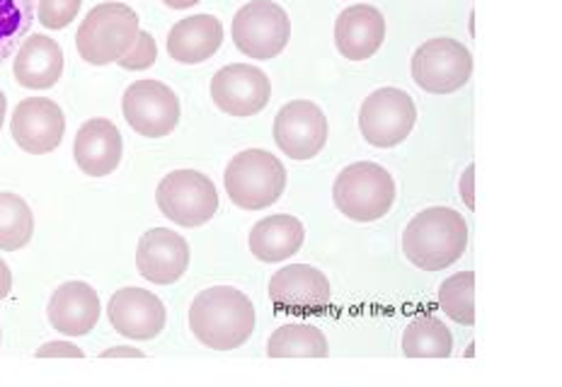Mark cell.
Here are the masks:
<instances>
[{
    "label": "cell",
    "mask_w": 562,
    "mask_h": 387,
    "mask_svg": "<svg viewBox=\"0 0 562 387\" xmlns=\"http://www.w3.org/2000/svg\"><path fill=\"white\" fill-rule=\"evenodd\" d=\"M255 305L243 291L214 286L199 293L190 305V330L206 349L233 351L255 332Z\"/></svg>",
    "instance_id": "obj_1"
},
{
    "label": "cell",
    "mask_w": 562,
    "mask_h": 387,
    "mask_svg": "<svg viewBox=\"0 0 562 387\" xmlns=\"http://www.w3.org/2000/svg\"><path fill=\"white\" fill-rule=\"evenodd\" d=\"M468 248V223L459 210L431 206L407 223L403 252L422 272H441L456 264Z\"/></svg>",
    "instance_id": "obj_2"
},
{
    "label": "cell",
    "mask_w": 562,
    "mask_h": 387,
    "mask_svg": "<svg viewBox=\"0 0 562 387\" xmlns=\"http://www.w3.org/2000/svg\"><path fill=\"white\" fill-rule=\"evenodd\" d=\"M138 15L124 3H100L80 22L76 49L90 66L116 64L138 39Z\"/></svg>",
    "instance_id": "obj_3"
},
{
    "label": "cell",
    "mask_w": 562,
    "mask_h": 387,
    "mask_svg": "<svg viewBox=\"0 0 562 387\" xmlns=\"http://www.w3.org/2000/svg\"><path fill=\"white\" fill-rule=\"evenodd\" d=\"M226 194L243 210H262L277 204L286 190V168L262 148H248L233 156L224 174Z\"/></svg>",
    "instance_id": "obj_4"
},
{
    "label": "cell",
    "mask_w": 562,
    "mask_h": 387,
    "mask_svg": "<svg viewBox=\"0 0 562 387\" xmlns=\"http://www.w3.org/2000/svg\"><path fill=\"white\" fill-rule=\"evenodd\" d=\"M333 198L349 220H381L395 204V180L379 162H355L337 174Z\"/></svg>",
    "instance_id": "obj_5"
},
{
    "label": "cell",
    "mask_w": 562,
    "mask_h": 387,
    "mask_svg": "<svg viewBox=\"0 0 562 387\" xmlns=\"http://www.w3.org/2000/svg\"><path fill=\"white\" fill-rule=\"evenodd\" d=\"M233 44L255 61H272L286 49L291 39V20L274 0H250L231 22Z\"/></svg>",
    "instance_id": "obj_6"
},
{
    "label": "cell",
    "mask_w": 562,
    "mask_h": 387,
    "mask_svg": "<svg viewBox=\"0 0 562 387\" xmlns=\"http://www.w3.org/2000/svg\"><path fill=\"white\" fill-rule=\"evenodd\" d=\"M158 208L175 226L199 228L216 216L218 192L204 172L175 170L158 184Z\"/></svg>",
    "instance_id": "obj_7"
},
{
    "label": "cell",
    "mask_w": 562,
    "mask_h": 387,
    "mask_svg": "<svg viewBox=\"0 0 562 387\" xmlns=\"http://www.w3.org/2000/svg\"><path fill=\"white\" fill-rule=\"evenodd\" d=\"M473 76V54L465 44L437 37L417 46L413 56L415 83L431 95H451L468 86Z\"/></svg>",
    "instance_id": "obj_8"
},
{
    "label": "cell",
    "mask_w": 562,
    "mask_h": 387,
    "mask_svg": "<svg viewBox=\"0 0 562 387\" xmlns=\"http://www.w3.org/2000/svg\"><path fill=\"white\" fill-rule=\"evenodd\" d=\"M417 124L415 100L401 88H379L361 102L359 128L371 146L395 148Z\"/></svg>",
    "instance_id": "obj_9"
},
{
    "label": "cell",
    "mask_w": 562,
    "mask_h": 387,
    "mask_svg": "<svg viewBox=\"0 0 562 387\" xmlns=\"http://www.w3.org/2000/svg\"><path fill=\"white\" fill-rule=\"evenodd\" d=\"M122 112L138 136L166 138L180 124V98L160 80H136L124 92Z\"/></svg>",
    "instance_id": "obj_10"
},
{
    "label": "cell",
    "mask_w": 562,
    "mask_h": 387,
    "mask_svg": "<svg viewBox=\"0 0 562 387\" xmlns=\"http://www.w3.org/2000/svg\"><path fill=\"white\" fill-rule=\"evenodd\" d=\"M269 300L279 312L299 315H321L333 300L330 281L311 264H289L269 281Z\"/></svg>",
    "instance_id": "obj_11"
},
{
    "label": "cell",
    "mask_w": 562,
    "mask_h": 387,
    "mask_svg": "<svg viewBox=\"0 0 562 387\" xmlns=\"http://www.w3.org/2000/svg\"><path fill=\"white\" fill-rule=\"evenodd\" d=\"M274 140L291 160H311L327 144V116L311 100L286 102L277 112Z\"/></svg>",
    "instance_id": "obj_12"
},
{
    "label": "cell",
    "mask_w": 562,
    "mask_h": 387,
    "mask_svg": "<svg viewBox=\"0 0 562 387\" xmlns=\"http://www.w3.org/2000/svg\"><path fill=\"white\" fill-rule=\"evenodd\" d=\"M211 98L224 114L245 119V116H255L267 107L272 98V83L260 68L250 64H231L221 68L211 80Z\"/></svg>",
    "instance_id": "obj_13"
},
{
    "label": "cell",
    "mask_w": 562,
    "mask_h": 387,
    "mask_svg": "<svg viewBox=\"0 0 562 387\" xmlns=\"http://www.w3.org/2000/svg\"><path fill=\"white\" fill-rule=\"evenodd\" d=\"M10 134L30 156L54 152L61 146L66 134L64 110L49 98L22 100L13 112V119H10Z\"/></svg>",
    "instance_id": "obj_14"
},
{
    "label": "cell",
    "mask_w": 562,
    "mask_h": 387,
    "mask_svg": "<svg viewBox=\"0 0 562 387\" xmlns=\"http://www.w3.org/2000/svg\"><path fill=\"white\" fill-rule=\"evenodd\" d=\"M190 242L170 228H150L138 240L136 269L150 284L170 286L190 269Z\"/></svg>",
    "instance_id": "obj_15"
},
{
    "label": "cell",
    "mask_w": 562,
    "mask_h": 387,
    "mask_svg": "<svg viewBox=\"0 0 562 387\" xmlns=\"http://www.w3.org/2000/svg\"><path fill=\"white\" fill-rule=\"evenodd\" d=\"M108 318L116 332L136 342H150L166 330V305L146 288L126 286L110 298Z\"/></svg>",
    "instance_id": "obj_16"
},
{
    "label": "cell",
    "mask_w": 562,
    "mask_h": 387,
    "mask_svg": "<svg viewBox=\"0 0 562 387\" xmlns=\"http://www.w3.org/2000/svg\"><path fill=\"white\" fill-rule=\"evenodd\" d=\"M100 312L102 305L98 291L86 281H66L52 293L49 308H46L54 330L66 337L90 334L95 330Z\"/></svg>",
    "instance_id": "obj_17"
},
{
    "label": "cell",
    "mask_w": 562,
    "mask_h": 387,
    "mask_svg": "<svg viewBox=\"0 0 562 387\" xmlns=\"http://www.w3.org/2000/svg\"><path fill=\"white\" fill-rule=\"evenodd\" d=\"M124 140L120 128L110 119H88L78 128L74 140V158L76 166L83 170L88 178H108L122 162Z\"/></svg>",
    "instance_id": "obj_18"
},
{
    "label": "cell",
    "mask_w": 562,
    "mask_h": 387,
    "mask_svg": "<svg viewBox=\"0 0 562 387\" xmlns=\"http://www.w3.org/2000/svg\"><path fill=\"white\" fill-rule=\"evenodd\" d=\"M385 42V18L369 3L349 5L335 22L337 52L349 61H367Z\"/></svg>",
    "instance_id": "obj_19"
},
{
    "label": "cell",
    "mask_w": 562,
    "mask_h": 387,
    "mask_svg": "<svg viewBox=\"0 0 562 387\" xmlns=\"http://www.w3.org/2000/svg\"><path fill=\"white\" fill-rule=\"evenodd\" d=\"M13 73L22 88L49 90L64 76V49L52 37L32 34L20 44Z\"/></svg>",
    "instance_id": "obj_20"
},
{
    "label": "cell",
    "mask_w": 562,
    "mask_h": 387,
    "mask_svg": "<svg viewBox=\"0 0 562 387\" xmlns=\"http://www.w3.org/2000/svg\"><path fill=\"white\" fill-rule=\"evenodd\" d=\"M224 44V25L214 15L184 18L168 34V54L178 64H204Z\"/></svg>",
    "instance_id": "obj_21"
},
{
    "label": "cell",
    "mask_w": 562,
    "mask_h": 387,
    "mask_svg": "<svg viewBox=\"0 0 562 387\" xmlns=\"http://www.w3.org/2000/svg\"><path fill=\"white\" fill-rule=\"evenodd\" d=\"M303 240H306V228H303V223L296 216L277 214L255 223L248 244L257 260L274 264L299 254L303 248Z\"/></svg>",
    "instance_id": "obj_22"
},
{
    "label": "cell",
    "mask_w": 562,
    "mask_h": 387,
    "mask_svg": "<svg viewBox=\"0 0 562 387\" xmlns=\"http://www.w3.org/2000/svg\"><path fill=\"white\" fill-rule=\"evenodd\" d=\"M269 358H325L327 339L315 325L291 322L281 325L267 342Z\"/></svg>",
    "instance_id": "obj_23"
},
{
    "label": "cell",
    "mask_w": 562,
    "mask_h": 387,
    "mask_svg": "<svg viewBox=\"0 0 562 387\" xmlns=\"http://www.w3.org/2000/svg\"><path fill=\"white\" fill-rule=\"evenodd\" d=\"M453 337L447 325L431 315H419L405 327L403 354L407 358H449Z\"/></svg>",
    "instance_id": "obj_24"
},
{
    "label": "cell",
    "mask_w": 562,
    "mask_h": 387,
    "mask_svg": "<svg viewBox=\"0 0 562 387\" xmlns=\"http://www.w3.org/2000/svg\"><path fill=\"white\" fill-rule=\"evenodd\" d=\"M34 236V214L25 198L3 192L0 194V250L18 252L30 244Z\"/></svg>",
    "instance_id": "obj_25"
},
{
    "label": "cell",
    "mask_w": 562,
    "mask_h": 387,
    "mask_svg": "<svg viewBox=\"0 0 562 387\" xmlns=\"http://www.w3.org/2000/svg\"><path fill=\"white\" fill-rule=\"evenodd\" d=\"M439 308L453 322L473 327L475 325V274L459 272L449 276L439 286Z\"/></svg>",
    "instance_id": "obj_26"
},
{
    "label": "cell",
    "mask_w": 562,
    "mask_h": 387,
    "mask_svg": "<svg viewBox=\"0 0 562 387\" xmlns=\"http://www.w3.org/2000/svg\"><path fill=\"white\" fill-rule=\"evenodd\" d=\"M34 15H37V0H0V64L32 30Z\"/></svg>",
    "instance_id": "obj_27"
},
{
    "label": "cell",
    "mask_w": 562,
    "mask_h": 387,
    "mask_svg": "<svg viewBox=\"0 0 562 387\" xmlns=\"http://www.w3.org/2000/svg\"><path fill=\"white\" fill-rule=\"evenodd\" d=\"M83 0H40V25L46 30H66L80 13Z\"/></svg>",
    "instance_id": "obj_28"
},
{
    "label": "cell",
    "mask_w": 562,
    "mask_h": 387,
    "mask_svg": "<svg viewBox=\"0 0 562 387\" xmlns=\"http://www.w3.org/2000/svg\"><path fill=\"white\" fill-rule=\"evenodd\" d=\"M156 58H158V46H156L154 34L140 30L136 44L116 64H120L124 70H146L156 64Z\"/></svg>",
    "instance_id": "obj_29"
},
{
    "label": "cell",
    "mask_w": 562,
    "mask_h": 387,
    "mask_svg": "<svg viewBox=\"0 0 562 387\" xmlns=\"http://www.w3.org/2000/svg\"><path fill=\"white\" fill-rule=\"evenodd\" d=\"M37 358H61V356H68V358H83V349H78L76 344L70 342H49L44 344L37 354H34Z\"/></svg>",
    "instance_id": "obj_30"
},
{
    "label": "cell",
    "mask_w": 562,
    "mask_h": 387,
    "mask_svg": "<svg viewBox=\"0 0 562 387\" xmlns=\"http://www.w3.org/2000/svg\"><path fill=\"white\" fill-rule=\"evenodd\" d=\"M473 174H475V166H468L463 178H461V198L465 202L468 208H473L475 202H473Z\"/></svg>",
    "instance_id": "obj_31"
},
{
    "label": "cell",
    "mask_w": 562,
    "mask_h": 387,
    "mask_svg": "<svg viewBox=\"0 0 562 387\" xmlns=\"http://www.w3.org/2000/svg\"><path fill=\"white\" fill-rule=\"evenodd\" d=\"M102 358H144L146 354L140 349H132V346H114L108 349L100 354Z\"/></svg>",
    "instance_id": "obj_32"
},
{
    "label": "cell",
    "mask_w": 562,
    "mask_h": 387,
    "mask_svg": "<svg viewBox=\"0 0 562 387\" xmlns=\"http://www.w3.org/2000/svg\"><path fill=\"white\" fill-rule=\"evenodd\" d=\"M10 291H13V274H10V266L0 257V300L8 298Z\"/></svg>",
    "instance_id": "obj_33"
},
{
    "label": "cell",
    "mask_w": 562,
    "mask_h": 387,
    "mask_svg": "<svg viewBox=\"0 0 562 387\" xmlns=\"http://www.w3.org/2000/svg\"><path fill=\"white\" fill-rule=\"evenodd\" d=\"M162 3L172 10H187V8H194L196 3H202V0H162Z\"/></svg>",
    "instance_id": "obj_34"
},
{
    "label": "cell",
    "mask_w": 562,
    "mask_h": 387,
    "mask_svg": "<svg viewBox=\"0 0 562 387\" xmlns=\"http://www.w3.org/2000/svg\"><path fill=\"white\" fill-rule=\"evenodd\" d=\"M5 112H8V98L3 95V90H0V128H3Z\"/></svg>",
    "instance_id": "obj_35"
},
{
    "label": "cell",
    "mask_w": 562,
    "mask_h": 387,
    "mask_svg": "<svg viewBox=\"0 0 562 387\" xmlns=\"http://www.w3.org/2000/svg\"><path fill=\"white\" fill-rule=\"evenodd\" d=\"M0 344H3V330H0Z\"/></svg>",
    "instance_id": "obj_36"
}]
</instances>
